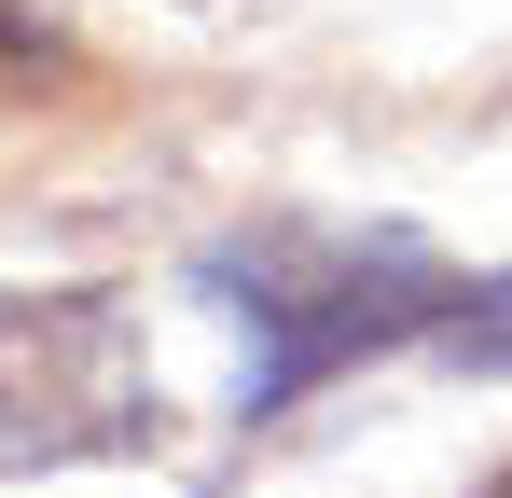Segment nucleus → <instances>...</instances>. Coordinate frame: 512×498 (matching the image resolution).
Here are the masks:
<instances>
[{"instance_id":"f257e3e1","label":"nucleus","mask_w":512,"mask_h":498,"mask_svg":"<svg viewBox=\"0 0 512 498\" xmlns=\"http://www.w3.org/2000/svg\"><path fill=\"white\" fill-rule=\"evenodd\" d=\"M208 277L236 291V319H250V415H291L319 374L346 360H374L388 332H429L457 291L429 277L402 236H319V222H263V236L208 249Z\"/></svg>"},{"instance_id":"f03ea898","label":"nucleus","mask_w":512,"mask_h":498,"mask_svg":"<svg viewBox=\"0 0 512 498\" xmlns=\"http://www.w3.org/2000/svg\"><path fill=\"white\" fill-rule=\"evenodd\" d=\"M167 402L125 291H0V471H70V457H153Z\"/></svg>"},{"instance_id":"7ed1b4c3","label":"nucleus","mask_w":512,"mask_h":498,"mask_svg":"<svg viewBox=\"0 0 512 498\" xmlns=\"http://www.w3.org/2000/svg\"><path fill=\"white\" fill-rule=\"evenodd\" d=\"M56 125H97V56L56 28V14L0 0V166H14V153L42 166Z\"/></svg>"},{"instance_id":"20e7f679","label":"nucleus","mask_w":512,"mask_h":498,"mask_svg":"<svg viewBox=\"0 0 512 498\" xmlns=\"http://www.w3.org/2000/svg\"><path fill=\"white\" fill-rule=\"evenodd\" d=\"M429 332H443L457 360H485V374H512V277H499V291H457V305H443Z\"/></svg>"},{"instance_id":"39448f33","label":"nucleus","mask_w":512,"mask_h":498,"mask_svg":"<svg viewBox=\"0 0 512 498\" xmlns=\"http://www.w3.org/2000/svg\"><path fill=\"white\" fill-rule=\"evenodd\" d=\"M194 14H263V0H194Z\"/></svg>"},{"instance_id":"423d86ee","label":"nucleus","mask_w":512,"mask_h":498,"mask_svg":"<svg viewBox=\"0 0 512 498\" xmlns=\"http://www.w3.org/2000/svg\"><path fill=\"white\" fill-rule=\"evenodd\" d=\"M485 498H512V471H499V485H485Z\"/></svg>"}]
</instances>
